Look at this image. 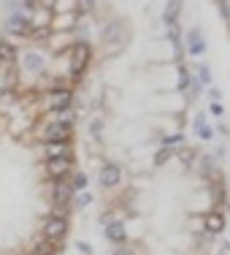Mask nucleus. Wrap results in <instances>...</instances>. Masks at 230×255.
<instances>
[{
    "label": "nucleus",
    "instance_id": "10",
    "mask_svg": "<svg viewBox=\"0 0 230 255\" xmlns=\"http://www.w3.org/2000/svg\"><path fill=\"white\" fill-rule=\"evenodd\" d=\"M74 196V187L68 185V182H60L57 187H54V201L60 206H68V198Z\"/></svg>",
    "mask_w": 230,
    "mask_h": 255
},
{
    "label": "nucleus",
    "instance_id": "20",
    "mask_svg": "<svg viewBox=\"0 0 230 255\" xmlns=\"http://www.w3.org/2000/svg\"><path fill=\"white\" fill-rule=\"evenodd\" d=\"M187 84H190V76H187V71H184V68H181V79H179V87L184 90Z\"/></svg>",
    "mask_w": 230,
    "mask_h": 255
},
{
    "label": "nucleus",
    "instance_id": "12",
    "mask_svg": "<svg viewBox=\"0 0 230 255\" xmlns=\"http://www.w3.org/2000/svg\"><path fill=\"white\" fill-rule=\"evenodd\" d=\"M22 65H25L27 71H33V74H35V71L44 68V57H41L38 52H27L25 57H22Z\"/></svg>",
    "mask_w": 230,
    "mask_h": 255
},
{
    "label": "nucleus",
    "instance_id": "13",
    "mask_svg": "<svg viewBox=\"0 0 230 255\" xmlns=\"http://www.w3.org/2000/svg\"><path fill=\"white\" fill-rule=\"evenodd\" d=\"M222 228H225V217H222L220 212H211V215L206 217V231H209V234H220Z\"/></svg>",
    "mask_w": 230,
    "mask_h": 255
},
{
    "label": "nucleus",
    "instance_id": "26",
    "mask_svg": "<svg viewBox=\"0 0 230 255\" xmlns=\"http://www.w3.org/2000/svg\"><path fill=\"white\" fill-rule=\"evenodd\" d=\"M114 255H133V250H125L122 247V250H114Z\"/></svg>",
    "mask_w": 230,
    "mask_h": 255
},
{
    "label": "nucleus",
    "instance_id": "6",
    "mask_svg": "<svg viewBox=\"0 0 230 255\" xmlns=\"http://www.w3.org/2000/svg\"><path fill=\"white\" fill-rule=\"evenodd\" d=\"M119 177H122V174H119V166H114V163H108V166L100 168V185L103 187H114L119 182Z\"/></svg>",
    "mask_w": 230,
    "mask_h": 255
},
{
    "label": "nucleus",
    "instance_id": "25",
    "mask_svg": "<svg viewBox=\"0 0 230 255\" xmlns=\"http://www.w3.org/2000/svg\"><path fill=\"white\" fill-rule=\"evenodd\" d=\"M198 133H201V138H211V130H209V128H206V125H203L201 130H198Z\"/></svg>",
    "mask_w": 230,
    "mask_h": 255
},
{
    "label": "nucleus",
    "instance_id": "14",
    "mask_svg": "<svg viewBox=\"0 0 230 255\" xmlns=\"http://www.w3.org/2000/svg\"><path fill=\"white\" fill-rule=\"evenodd\" d=\"M179 8H181V3H179V0L168 3V5H165V14H162V19H165L168 25H173V22H176V16H179Z\"/></svg>",
    "mask_w": 230,
    "mask_h": 255
},
{
    "label": "nucleus",
    "instance_id": "24",
    "mask_svg": "<svg viewBox=\"0 0 230 255\" xmlns=\"http://www.w3.org/2000/svg\"><path fill=\"white\" fill-rule=\"evenodd\" d=\"M220 8H222V14H225V19H230V5L228 3H220Z\"/></svg>",
    "mask_w": 230,
    "mask_h": 255
},
{
    "label": "nucleus",
    "instance_id": "3",
    "mask_svg": "<svg viewBox=\"0 0 230 255\" xmlns=\"http://www.w3.org/2000/svg\"><path fill=\"white\" fill-rule=\"evenodd\" d=\"M65 234H68V223H65L63 217H49V220L44 223V236H46L49 242L63 239Z\"/></svg>",
    "mask_w": 230,
    "mask_h": 255
},
{
    "label": "nucleus",
    "instance_id": "11",
    "mask_svg": "<svg viewBox=\"0 0 230 255\" xmlns=\"http://www.w3.org/2000/svg\"><path fill=\"white\" fill-rule=\"evenodd\" d=\"M68 155V141H49L46 144V157L54 160V157H65Z\"/></svg>",
    "mask_w": 230,
    "mask_h": 255
},
{
    "label": "nucleus",
    "instance_id": "22",
    "mask_svg": "<svg viewBox=\"0 0 230 255\" xmlns=\"http://www.w3.org/2000/svg\"><path fill=\"white\" fill-rule=\"evenodd\" d=\"M211 114H217V117H220V114H222V103H211Z\"/></svg>",
    "mask_w": 230,
    "mask_h": 255
},
{
    "label": "nucleus",
    "instance_id": "7",
    "mask_svg": "<svg viewBox=\"0 0 230 255\" xmlns=\"http://www.w3.org/2000/svg\"><path fill=\"white\" fill-rule=\"evenodd\" d=\"M5 27H8V33H11V35H27V33H30L27 19H25V16H19V14H14V16H11V19H8V25H5Z\"/></svg>",
    "mask_w": 230,
    "mask_h": 255
},
{
    "label": "nucleus",
    "instance_id": "15",
    "mask_svg": "<svg viewBox=\"0 0 230 255\" xmlns=\"http://www.w3.org/2000/svg\"><path fill=\"white\" fill-rule=\"evenodd\" d=\"M16 57V49L11 44H5V41H0V60H5V63H11V60Z\"/></svg>",
    "mask_w": 230,
    "mask_h": 255
},
{
    "label": "nucleus",
    "instance_id": "23",
    "mask_svg": "<svg viewBox=\"0 0 230 255\" xmlns=\"http://www.w3.org/2000/svg\"><path fill=\"white\" fill-rule=\"evenodd\" d=\"M209 68H206V65H201V82H209Z\"/></svg>",
    "mask_w": 230,
    "mask_h": 255
},
{
    "label": "nucleus",
    "instance_id": "21",
    "mask_svg": "<svg viewBox=\"0 0 230 255\" xmlns=\"http://www.w3.org/2000/svg\"><path fill=\"white\" fill-rule=\"evenodd\" d=\"M78 250H81V255H92V247L87 242H78Z\"/></svg>",
    "mask_w": 230,
    "mask_h": 255
},
{
    "label": "nucleus",
    "instance_id": "4",
    "mask_svg": "<svg viewBox=\"0 0 230 255\" xmlns=\"http://www.w3.org/2000/svg\"><path fill=\"white\" fill-rule=\"evenodd\" d=\"M68 171H71V155H65V157H54V160L46 163V174H49L52 179H63Z\"/></svg>",
    "mask_w": 230,
    "mask_h": 255
},
{
    "label": "nucleus",
    "instance_id": "16",
    "mask_svg": "<svg viewBox=\"0 0 230 255\" xmlns=\"http://www.w3.org/2000/svg\"><path fill=\"white\" fill-rule=\"evenodd\" d=\"M181 141H184V136H181V133H176V136H168L162 144H165V149H173V147H179Z\"/></svg>",
    "mask_w": 230,
    "mask_h": 255
},
{
    "label": "nucleus",
    "instance_id": "18",
    "mask_svg": "<svg viewBox=\"0 0 230 255\" xmlns=\"http://www.w3.org/2000/svg\"><path fill=\"white\" fill-rule=\"evenodd\" d=\"M168 157H171V149H165V147H162L160 152H157V157H154V163H157V166H162V163H165Z\"/></svg>",
    "mask_w": 230,
    "mask_h": 255
},
{
    "label": "nucleus",
    "instance_id": "1",
    "mask_svg": "<svg viewBox=\"0 0 230 255\" xmlns=\"http://www.w3.org/2000/svg\"><path fill=\"white\" fill-rule=\"evenodd\" d=\"M87 63H89V46L76 44L74 52H71V74H74V79H78V74L87 68Z\"/></svg>",
    "mask_w": 230,
    "mask_h": 255
},
{
    "label": "nucleus",
    "instance_id": "19",
    "mask_svg": "<svg viewBox=\"0 0 230 255\" xmlns=\"http://www.w3.org/2000/svg\"><path fill=\"white\" fill-rule=\"evenodd\" d=\"M89 201H92V196H89V193H81V196L76 198V206H87Z\"/></svg>",
    "mask_w": 230,
    "mask_h": 255
},
{
    "label": "nucleus",
    "instance_id": "5",
    "mask_svg": "<svg viewBox=\"0 0 230 255\" xmlns=\"http://www.w3.org/2000/svg\"><path fill=\"white\" fill-rule=\"evenodd\" d=\"M68 133H71V125L52 123V125L44 130V138H46V144H49V141H68Z\"/></svg>",
    "mask_w": 230,
    "mask_h": 255
},
{
    "label": "nucleus",
    "instance_id": "9",
    "mask_svg": "<svg viewBox=\"0 0 230 255\" xmlns=\"http://www.w3.org/2000/svg\"><path fill=\"white\" fill-rule=\"evenodd\" d=\"M106 239L125 242V239H128V228H125L122 223H108V226H106Z\"/></svg>",
    "mask_w": 230,
    "mask_h": 255
},
{
    "label": "nucleus",
    "instance_id": "17",
    "mask_svg": "<svg viewBox=\"0 0 230 255\" xmlns=\"http://www.w3.org/2000/svg\"><path fill=\"white\" fill-rule=\"evenodd\" d=\"M74 190H84V187H87V174H76V179H74Z\"/></svg>",
    "mask_w": 230,
    "mask_h": 255
},
{
    "label": "nucleus",
    "instance_id": "2",
    "mask_svg": "<svg viewBox=\"0 0 230 255\" xmlns=\"http://www.w3.org/2000/svg\"><path fill=\"white\" fill-rule=\"evenodd\" d=\"M71 98H74V95H71V90H52L49 95H46V106L52 109V112H68L71 109Z\"/></svg>",
    "mask_w": 230,
    "mask_h": 255
},
{
    "label": "nucleus",
    "instance_id": "8",
    "mask_svg": "<svg viewBox=\"0 0 230 255\" xmlns=\"http://www.w3.org/2000/svg\"><path fill=\"white\" fill-rule=\"evenodd\" d=\"M187 49H190L192 57H198V54H203L206 49V41H203V35L198 33V30H192L190 35H187Z\"/></svg>",
    "mask_w": 230,
    "mask_h": 255
}]
</instances>
